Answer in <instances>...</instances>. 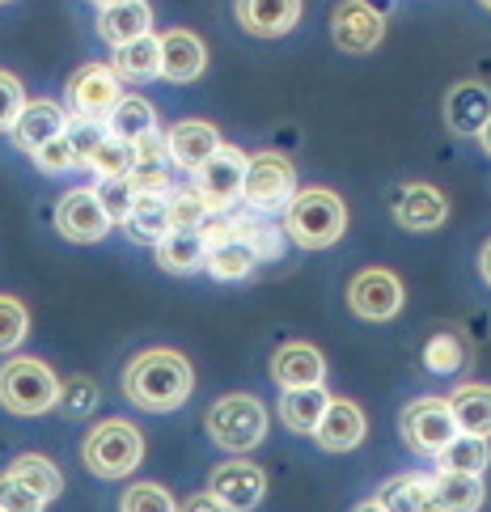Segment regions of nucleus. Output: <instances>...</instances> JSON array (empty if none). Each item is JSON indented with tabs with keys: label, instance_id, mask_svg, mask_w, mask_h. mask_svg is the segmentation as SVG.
Segmentation results:
<instances>
[{
	"label": "nucleus",
	"instance_id": "dca6fc26",
	"mask_svg": "<svg viewBox=\"0 0 491 512\" xmlns=\"http://www.w3.org/2000/svg\"><path fill=\"white\" fill-rule=\"evenodd\" d=\"M271 377H276L280 390L322 386L326 360H322L318 347H309V343H284V347H276V356H271Z\"/></svg>",
	"mask_w": 491,
	"mask_h": 512
},
{
	"label": "nucleus",
	"instance_id": "5701e85b",
	"mask_svg": "<svg viewBox=\"0 0 491 512\" xmlns=\"http://www.w3.org/2000/svg\"><path fill=\"white\" fill-rule=\"evenodd\" d=\"M449 411H453L458 432L491 441V386H483V381H466V386H458L449 394Z\"/></svg>",
	"mask_w": 491,
	"mask_h": 512
},
{
	"label": "nucleus",
	"instance_id": "864d4df0",
	"mask_svg": "<svg viewBox=\"0 0 491 512\" xmlns=\"http://www.w3.org/2000/svg\"><path fill=\"white\" fill-rule=\"evenodd\" d=\"M0 5H5V0H0Z\"/></svg>",
	"mask_w": 491,
	"mask_h": 512
},
{
	"label": "nucleus",
	"instance_id": "39448f33",
	"mask_svg": "<svg viewBox=\"0 0 491 512\" xmlns=\"http://www.w3.org/2000/svg\"><path fill=\"white\" fill-rule=\"evenodd\" d=\"M204 424H208V436L221 449L246 453L267 436V411H263V402L250 398V394H225L221 402H212Z\"/></svg>",
	"mask_w": 491,
	"mask_h": 512
},
{
	"label": "nucleus",
	"instance_id": "20e7f679",
	"mask_svg": "<svg viewBox=\"0 0 491 512\" xmlns=\"http://www.w3.org/2000/svg\"><path fill=\"white\" fill-rule=\"evenodd\" d=\"M81 457L98 479H127L144 457V436L136 424H127V419H106V424H98L85 436Z\"/></svg>",
	"mask_w": 491,
	"mask_h": 512
},
{
	"label": "nucleus",
	"instance_id": "a878e982",
	"mask_svg": "<svg viewBox=\"0 0 491 512\" xmlns=\"http://www.w3.org/2000/svg\"><path fill=\"white\" fill-rule=\"evenodd\" d=\"M445 119H449L453 132L479 136L487 127V119H491V94L483 85H458L445 102Z\"/></svg>",
	"mask_w": 491,
	"mask_h": 512
},
{
	"label": "nucleus",
	"instance_id": "b1692460",
	"mask_svg": "<svg viewBox=\"0 0 491 512\" xmlns=\"http://www.w3.org/2000/svg\"><path fill=\"white\" fill-rule=\"evenodd\" d=\"M487 500L479 474H449L436 470L432 474V508L436 512H479Z\"/></svg>",
	"mask_w": 491,
	"mask_h": 512
},
{
	"label": "nucleus",
	"instance_id": "09e8293b",
	"mask_svg": "<svg viewBox=\"0 0 491 512\" xmlns=\"http://www.w3.org/2000/svg\"><path fill=\"white\" fill-rule=\"evenodd\" d=\"M479 144H483V149H487V157H491V119H487V127L479 132Z\"/></svg>",
	"mask_w": 491,
	"mask_h": 512
},
{
	"label": "nucleus",
	"instance_id": "cd10ccee",
	"mask_svg": "<svg viewBox=\"0 0 491 512\" xmlns=\"http://www.w3.org/2000/svg\"><path fill=\"white\" fill-rule=\"evenodd\" d=\"M377 504L386 512H436L432 508V479L420 474H398L377 491Z\"/></svg>",
	"mask_w": 491,
	"mask_h": 512
},
{
	"label": "nucleus",
	"instance_id": "9b49d317",
	"mask_svg": "<svg viewBox=\"0 0 491 512\" xmlns=\"http://www.w3.org/2000/svg\"><path fill=\"white\" fill-rule=\"evenodd\" d=\"M56 229H60V237H68V242H77V246L102 242V237L111 233V216L102 208L98 187L68 191L56 204Z\"/></svg>",
	"mask_w": 491,
	"mask_h": 512
},
{
	"label": "nucleus",
	"instance_id": "79ce46f5",
	"mask_svg": "<svg viewBox=\"0 0 491 512\" xmlns=\"http://www.w3.org/2000/svg\"><path fill=\"white\" fill-rule=\"evenodd\" d=\"M47 500H39L26 483H17L13 474H0V512H43Z\"/></svg>",
	"mask_w": 491,
	"mask_h": 512
},
{
	"label": "nucleus",
	"instance_id": "423d86ee",
	"mask_svg": "<svg viewBox=\"0 0 491 512\" xmlns=\"http://www.w3.org/2000/svg\"><path fill=\"white\" fill-rule=\"evenodd\" d=\"M297 199V174L293 161L280 153H259L246 166V187H242V204L254 212H280Z\"/></svg>",
	"mask_w": 491,
	"mask_h": 512
},
{
	"label": "nucleus",
	"instance_id": "37998d69",
	"mask_svg": "<svg viewBox=\"0 0 491 512\" xmlns=\"http://www.w3.org/2000/svg\"><path fill=\"white\" fill-rule=\"evenodd\" d=\"M26 111V89L13 72H0V132H13L17 115Z\"/></svg>",
	"mask_w": 491,
	"mask_h": 512
},
{
	"label": "nucleus",
	"instance_id": "f8f14e48",
	"mask_svg": "<svg viewBox=\"0 0 491 512\" xmlns=\"http://www.w3.org/2000/svg\"><path fill=\"white\" fill-rule=\"evenodd\" d=\"M331 34L335 47L348 51V56H369V51L386 39V17H381L365 0H343L331 17Z\"/></svg>",
	"mask_w": 491,
	"mask_h": 512
},
{
	"label": "nucleus",
	"instance_id": "7c9ffc66",
	"mask_svg": "<svg viewBox=\"0 0 491 512\" xmlns=\"http://www.w3.org/2000/svg\"><path fill=\"white\" fill-rule=\"evenodd\" d=\"M136 166H140L136 144L115 140V136H106V140H102V149L89 157V170L98 174V182H127V178L136 174Z\"/></svg>",
	"mask_w": 491,
	"mask_h": 512
},
{
	"label": "nucleus",
	"instance_id": "72a5a7b5",
	"mask_svg": "<svg viewBox=\"0 0 491 512\" xmlns=\"http://www.w3.org/2000/svg\"><path fill=\"white\" fill-rule=\"evenodd\" d=\"M5 474H13L17 483H26L34 496L39 500H56L60 491H64V479H60V470L47 462V457H39V453H26V457H17V462L5 470Z\"/></svg>",
	"mask_w": 491,
	"mask_h": 512
},
{
	"label": "nucleus",
	"instance_id": "4468645a",
	"mask_svg": "<svg viewBox=\"0 0 491 512\" xmlns=\"http://www.w3.org/2000/svg\"><path fill=\"white\" fill-rule=\"evenodd\" d=\"M166 144H170V161L183 170H199L204 161H212L216 153H221V132L208 123V119H183L174 123L166 132Z\"/></svg>",
	"mask_w": 491,
	"mask_h": 512
},
{
	"label": "nucleus",
	"instance_id": "f3484780",
	"mask_svg": "<svg viewBox=\"0 0 491 512\" xmlns=\"http://www.w3.org/2000/svg\"><path fill=\"white\" fill-rule=\"evenodd\" d=\"M365 411L356 407L352 398H331V407H326L322 424L314 432V441L326 449V453H348L365 441Z\"/></svg>",
	"mask_w": 491,
	"mask_h": 512
},
{
	"label": "nucleus",
	"instance_id": "de8ad7c7",
	"mask_svg": "<svg viewBox=\"0 0 491 512\" xmlns=\"http://www.w3.org/2000/svg\"><path fill=\"white\" fill-rule=\"evenodd\" d=\"M479 271H483V280L491 284V242L483 246V259H479Z\"/></svg>",
	"mask_w": 491,
	"mask_h": 512
},
{
	"label": "nucleus",
	"instance_id": "0eeeda50",
	"mask_svg": "<svg viewBox=\"0 0 491 512\" xmlns=\"http://www.w3.org/2000/svg\"><path fill=\"white\" fill-rule=\"evenodd\" d=\"M398 428H403V441L420 457H441L453 445V436H458L449 398H415L403 411V419H398Z\"/></svg>",
	"mask_w": 491,
	"mask_h": 512
},
{
	"label": "nucleus",
	"instance_id": "603ef678",
	"mask_svg": "<svg viewBox=\"0 0 491 512\" xmlns=\"http://www.w3.org/2000/svg\"><path fill=\"white\" fill-rule=\"evenodd\" d=\"M483 5H487V9H491V0H483Z\"/></svg>",
	"mask_w": 491,
	"mask_h": 512
},
{
	"label": "nucleus",
	"instance_id": "f03ea898",
	"mask_svg": "<svg viewBox=\"0 0 491 512\" xmlns=\"http://www.w3.org/2000/svg\"><path fill=\"white\" fill-rule=\"evenodd\" d=\"M284 233L293 237L301 250H326L348 233V208L326 187L297 191V199L284 208Z\"/></svg>",
	"mask_w": 491,
	"mask_h": 512
},
{
	"label": "nucleus",
	"instance_id": "f704fd0d",
	"mask_svg": "<svg viewBox=\"0 0 491 512\" xmlns=\"http://www.w3.org/2000/svg\"><path fill=\"white\" fill-rule=\"evenodd\" d=\"M233 237H242L259 259H276L280 254V229H271L259 216H233Z\"/></svg>",
	"mask_w": 491,
	"mask_h": 512
},
{
	"label": "nucleus",
	"instance_id": "393cba45",
	"mask_svg": "<svg viewBox=\"0 0 491 512\" xmlns=\"http://www.w3.org/2000/svg\"><path fill=\"white\" fill-rule=\"evenodd\" d=\"M326 407H331V394H326L322 386H309V390H284L280 398V419L288 432L297 436H314Z\"/></svg>",
	"mask_w": 491,
	"mask_h": 512
},
{
	"label": "nucleus",
	"instance_id": "c9c22d12",
	"mask_svg": "<svg viewBox=\"0 0 491 512\" xmlns=\"http://www.w3.org/2000/svg\"><path fill=\"white\" fill-rule=\"evenodd\" d=\"M424 364H428L432 373H458L462 364H466V347H462V339L453 335V331L432 335L428 347H424Z\"/></svg>",
	"mask_w": 491,
	"mask_h": 512
},
{
	"label": "nucleus",
	"instance_id": "2eb2a0df",
	"mask_svg": "<svg viewBox=\"0 0 491 512\" xmlns=\"http://www.w3.org/2000/svg\"><path fill=\"white\" fill-rule=\"evenodd\" d=\"M445 216H449L445 195L428 187V182H407L394 199V221L411 233H432L436 225H445Z\"/></svg>",
	"mask_w": 491,
	"mask_h": 512
},
{
	"label": "nucleus",
	"instance_id": "c03bdc74",
	"mask_svg": "<svg viewBox=\"0 0 491 512\" xmlns=\"http://www.w3.org/2000/svg\"><path fill=\"white\" fill-rule=\"evenodd\" d=\"M34 166H39L43 174H64L72 166H81V161H77V153H72V144L64 136H56L51 144H43V149L34 153Z\"/></svg>",
	"mask_w": 491,
	"mask_h": 512
},
{
	"label": "nucleus",
	"instance_id": "a211bd4d",
	"mask_svg": "<svg viewBox=\"0 0 491 512\" xmlns=\"http://www.w3.org/2000/svg\"><path fill=\"white\" fill-rule=\"evenodd\" d=\"M301 0H238V22L254 39H280L297 26Z\"/></svg>",
	"mask_w": 491,
	"mask_h": 512
},
{
	"label": "nucleus",
	"instance_id": "9d476101",
	"mask_svg": "<svg viewBox=\"0 0 491 512\" xmlns=\"http://www.w3.org/2000/svg\"><path fill=\"white\" fill-rule=\"evenodd\" d=\"M348 305L365 322H390L403 309V280L386 267H369L348 284Z\"/></svg>",
	"mask_w": 491,
	"mask_h": 512
},
{
	"label": "nucleus",
	"instance_id": "1a4fd4ad",
	"mask_svg": "<svg viewBox=\"0 0 491 512\" xmlns=\"http://www.w3.org/2000/svg\"><path fill=\"white\" fill-rule=\"evenodd\" d=\"M246 166H250V157H242L238 149L221 144V153L195 170V191H199V199L208 204L212 216H216V212H229V208L242 199Z\"/></svg>",
	"mask_w": 491,
	"mask_h": 512
},
{
	"label": "nucleus",
	"instance_id": "a18cd8bd",
	"mask_svg": "<svg viewBox=\"0 0 491 512\" xmlns=\"http://www.w3.org/2000/svg\"><path fill=\"white\" fill-rule=\"evenodd\" d=\"M127 187L136 195H170V170L166 166H136V174L127 178Z\"/></svg>",
	"mask_w": 491,
	"mask_h": 512
},
{
	"label": "nucleus",
	"instance_id": "c85d7f7f",
	"mask_svg": "<svg viewBox=\"0 0 491 512\" xmlns=\"http://www.w3.org/2000/svg\"><path fill=\"white\" fill-rule=\"evenodd\" d=\"M174 229V216H170V195H136V208H132V221H127V233L136 242H161Z\"/></svg>",
	"mask_w": 491,
	"mask_h": 512
},
{
	"label": "nucleus",
	"instance_id": "c756f323",
	"mask_svg": "<svg viewBox=\"0 0 491 512\" xmlns=\"http://www.w3.org/2000/svg\"><path fill=\"white\" fill-rule=\"evenodd\" d=\"M106 132H111L115 140L140 144L144 136H153V132H157V115H153V106L144 102V98H132V94H127V98L115 106V115L106 119Z\"/></svg>",
	"mask_w": 491,
	"mask_h": 512
},
{
	"label": "nucleus",
	"instance_id": "49530a36",
	"mask_svg": "<svg viewBox=\"0 0 491 512\" xmlns=\"http://www.w3.org/2000/svg\"><path fill=\"white\" fill-rule=\"evenodd\" d=\"M178 512H233L225 500H216L212 496V491H204V496H191L183 508H178Z\"/></svg>",
	"mask_w": 491,
	"mask_h": 512
},
{
	"label": "nucleus",
	"instance_id": "6ab92c4d",
	"mask_svg": "<svg viewBox=\"0 0 491 512\" xmlns=\"http://www.w3.org/2000/svg\"><path fill=\"white\" fill-rule=\"evenodd\" d=\"M64 127H68V115L60 111L56 102H26V111L17 115L13 123V144L17 149H26L30 157L43 149V144H51L56 136H64Z\"/></svg>",
	"mask_w": 491,
	"mask_h": 512
},
{
	"label": "nucleus",
	"instance_id": "7ed1b4c3",
	"mask_svg": "<svg viewBox=\"0 0 491 512\" xmlns=\"http://www.w3.org/2000/svg\"><path fill=\"white\" fill-rule=\"evenodd\" d=\"M0 407L22 419L60 407V381L51 364L39 356H13L9 364H0Z\"/></svg>",
	"mask_w": 491,
	"mask_h": 512
},
{
	"label": "nucleus",
	"instance_id": "bb28decb",
	"mask_svg": "<svg viewBox=\"0 0 491 512\" xmlns=\"http://www.w3.org/2000/svg\"><path fill=\"white\" fill-rule=\"evenodd\" d=\"M111 68H115L119 81H136V85L161 77V39H153V34H149V39H140V43L115 47Z\"/></svg>",
	"mask_w": 491,
	"mask_h": 512
},
{
	"label": "nucleus",
	"instance_id": "412c9836",
	"mask_svg": "<svg viewBox=\"0 0 491 512\" xmlns=\"http://www.w3.org/2000/svg\"><path fill=\"white\" fill-rule=\"evenodd\" d=\"M157 263H161V271H170V276H191V271H199L208 263L204 229H170L157 242Z\"/></svg>",
	"mask_w": 491,
	"mask_h": 512
},
{
	"label": "nucleus",
	"instance_id": "ddd939ff",
	"mask_svg": "<svg viewBox=\"0 0 491 512\" xmlns=\"http://www.w3.org/2000/svg\"><path fill=\"white\" fill-rule=\"evenodd\" d=\"M208 491L216 500H225L233 512H246L263 500V491H267V474L259 466H250V462H225V466H216L212 470V479H208Z\"/></svg>",
	"mask_w": 491,
	"mask_h": 512
},
{
	"label": "nucleus",
	"instance_id": "8fccbe9b",
	"mask_svg": "<svg viewBox=\"0 0 491 512\" xmlns=\"http://www.w3.org/2000/svg\"><path fill=\"white\" fill-rule=\"evenodd\" d=\"M352 512H386V508H381L377 500H369V504H360V508H352Z\"/></svg>",
	"mask_w": 491,
	"mask_h": 512
},
{
	"label": "nucleus",
	"instance_id": "a19ab883",
	"mask_svg": "<svg viewBox=\"0 0 491 512\" xmlns=\"http://www.w3.org/2000/svg\"><path fill=\"white\" fill-rule=\"evenodd\" d=\"M98 199H102L106 216H111V225H127V221H132L136 191L127 187V182H98Z\"/></svg>",
	"mask_w": 491,
	"mask_h": 512
},
{
	"label": "nucleus",
	"instance_id": "473e14b6",
	"mask_svg": "<svg viewBox=\"0 0 491 512\" xmlns=\"http://www.w3.org/2000/svg\"><path fill=\"white\" fill-rule=\"evenodd\" d=\"M254 263H259V254H254L242 237H229V242H216V246H208V271L216 280H246L250 271H254Z\"/></svg>",
	"mask_w": 491,
	"mask_h": 512
},
{
	"label": "nucleus",
	"instance_id": "4c0bfd02",
	"mask_svg": "<svg viewBox=\"0 0 491 512\" xmlns=\"http://www.w3.org/2000/svg\"><path fill=\"white\" fill-rule=\"evenodd\" d=\"M26 326H30L26 305L13 297H0V356L13 352V347L26 339Z\"/></svg>",
	"mask_w": 491,
	"mask_h": 512
},
{
	"label": "nucleus",
	"instance_id": "aec40b11",
	"mask_svg": "<svg viewBox=\"0 0 491 512\" xmlns=\"http://www.w3.org/2000/svg\"><path fill=\"white\" fill-rule=\"evenodd\" d=\"M204 64H208V51L191 30H166L161 34V77L166 81H174V85L195 81L199 72H204Z\"/></svg>",
	"mask_w": 491,
	"mask_h": 512
},
{
	"label": "nucleus",
	"instance_id": "e433bc0d",
	"mask_svg": "<svg viewBox=\"0 0 491 512\" xmlns=\"http://www.w3.org/2000/svg\"><path fill=\"white\" fill-rule=\"evenodd\" d=\"M119 512H178V504L161 483H136L119 500Z\"/></svg>",
	"mask_w": 491,
	"mask_h": 512
},
{
	"label": "nucleus",
	"instance_id": "6e6552de",
	"mask_svg": "<svg viewBox=\"0 0 491 512\" xmlns=\"http://www.w3.org/2000/svg\"><path fill=\"white\" fill-rule=\"evenodd\" d=\"M127 94L119 89V77L115 68L106 64H85L72 72L68 81V106H72V119H89V123H106L115 115V106L123 102Z\"/></svg>",
	"mask_w": 491,
	"mask_h": 512
},
{
	"label": "nucleus",
	"instance_id": "4be33fe9",
	"mask_svg": "<svg viewBox=\"0 0 491 512\" xmlns=\"http://www.w3.org/2000/svg\"><path fill=\"white\" fill-rule=\"evenodd\" d=\"M149 26H153V9L144 5V0H127V5L98 13V34L111 47H127V43L149 39Z\"/></svg>",
	"mask_w": 491,
	"mask_h": 512
},
{
	"label": "nucleus",
	"instance_id": "3c124183",
	"mask_svg": "<svg viewBox=\"0 0 491 512\" xmlns=\"http://www.w3.org/2000/svg\"><path fill=\"white\" fill-rule=\"evenodd\" d=\"M94 5H98V13H102V9H115V5H127V0H94Z\"/></svg>",
	"mask_w": 491,
	"mask_h": 512
},
{
	"label": "nucleus",
	"instance_id": "ea45409f",
	"mask_svg": "<svg viewBox=\"0 0 491 512\" xmlns=\"http://www.w3.org/2000/svg\"><path fill=\"white\" fill-rule=\"evenodd\" d=\"M98 407V390H94V381H85V377H72L60 386V411L68 419H81Z\"/></svg>",
	"mask_w": 491,
	"mask_h": 512
},
{
	"label": "nucleus",
	"instance_id": "2f4dec72",
	"mask_svg": "<svg viewBox=\"0 0 491 512\" xmlns=\"http://www.w3.org/2000/svg\"><path fill=\"white\" fill-rule=\"evenodd\" d=\"M436 466L449 470V474H479V479H483V470L491 466V445L483 441V436L458 432V436H453V445L436 457Z\"/></svg>",
	"mask_w": 491,
	"mask_h": 512
},
{
	"label": "nucleus",
	"instance_id": "f257e3e1",
	"mask_svg": "<svg viewBox=\"0 0 491 512\" xmlns=\"http://www.w3.org/2000/svg\"><path fill=\"white\" fill-rule=\"evenodd\" d=\"M191 390H195L191 364L183 352H170V347H149L123 369V394L140 411L153 415L178 411L191 398Z\"/></svg>",
	"mask_w": 491,
	"mask_h": 512
},
{
	"label": "nucleus",
	"instance_id": "58836bf2",
	"mask_svg": "<svg viewBox=\"0 0 491 512\" xmlns=\"http://www.w3.org/2000/svg\"><path fill=\"white\" fill-rule=\"evenodd\" d=\"M170 216H174V229H204V221H208V204L199 199V191L191 187V191H174L170 195Z\"/></svg>",
	"mask_w": 491,
	"mask_h": 512
}]
</instances>
